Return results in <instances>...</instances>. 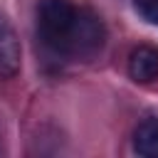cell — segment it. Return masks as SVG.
<instances>
[{
  "label": "cell",
  "mask_w": 158,
  "mask_h": 158,
  "mask_svg": "<svg viewBox=\"0 0 158 158\" xmlns=\"http://www.w3.org/2000/svg\"><path fill=\"white\" fill-rule=\"evenodd\" d=\"M22 67V47L10 20L0 15V79H12Z\"/></svg>",
  "instance_id": "cell-2"
},
{
  "label": "cell",
  "mask_w": 158,
  "mask_h": 158,
  "mask_svg": "<svg viewBox=\"0 0 158 158\" xmlns=\"http://www.w3.org/2000/svg\"><path fill=\"white\" fill-rule=\"evenodd\" d=\"M133 151L143 158H158V116H148L136 126Z\"/></svg>",
  "instance_id": "cell-4"
},
{
  "label": "cell",
  "mask_w": 158,
  "mask_h": 158,
  "mask_svg": "<svg viewBox=\"0 0 158 158\" xmlns=\"http://www.w3.org/2000/svg\"><path fill=\"white\" fill-rule=\"evenodd\" d=\"M128 77L136 84H151L158 79V47L138 44L128 54Z\"/></svg>",
  "instance_id": "cell-3"
},
{
  "label": "cell",
  "mask_w": 158,
  "mask_h": 158,
  "mask_svg": "<svg viewBox=\"0 0 158 158\" xmlns=\"http://www.w3.org/2000/svg\"><path fill=\"white\" fill-rule=\"evenodd\" d=\"M37 37L57 54L89 59L106 42L104 22L89 7H77L72 0L37 2Z\"/></svg>",
  "instance_id": "cell-1"
},
{
  "label": "cell",
  "mask_w": 158,
  "mask_h": 158,
  "mask_svg": "<svg viewBox=\"0 0 158 158\" xmlns=\"http://www.w3.org/2000/svg\"><path fill=\"white\" fill-rule=\"evenodd\" d=\"M131 2H133L136 12H138L146 22L158 25V0H131Z\"/></svg>",
  "instance_id": "cell-5"
}]
</instances>
